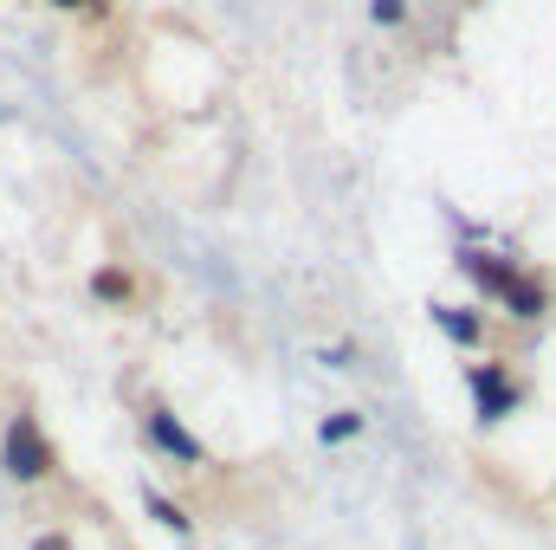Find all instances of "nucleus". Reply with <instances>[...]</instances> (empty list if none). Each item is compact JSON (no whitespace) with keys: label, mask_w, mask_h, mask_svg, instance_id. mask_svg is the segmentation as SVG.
Listing matches in <instances>:
<instances>
[{"label":"nucleus","mask_w":556,"mask_h":550,"mask_svg":"<svg viewBox=\"0 0 556 550\" xmlns=\"http://www.w3.org/2000/svg\"><path fill=\"white\" fill-rule=\"evenodd\" d=\"M0 473H7L13 486H46V479L59 473V447H52V434L39 427L33 409L7 414V427H0Z\"/></svg>","instance_id":"obj_1"},{"label":"nucleus","mask_w":556,"mask_h":550,"mask_svg":"<svg viewBox=\"0 0 556 550\" xmlns=\"http://www.w3.org/2000/svg\"><path fill=\"white\" fill-rule=\"evenodd\" d=\"M91 298H98L104 311H137V304H142L137 266H124V260H104V266L91 273Z\"/></svg>","instance_id":"obj_2"},{"label":"nucleus","mask_w":556,"mask_h":550,"mask_svg":"<svg viewBox=\"0 0 556 550\" xmlns=\"http://www.w3.org/2000/svg\"><path fill=\"white\" fill-rule=\"evenodd\" d=\"M472 396H479V421H505V414L518 409V383L498 363H479L472 370Z\"/></svg>","instance_id":"obj_3"},{"label":"nucleus","mask_w":556,"mask_h":550,"mask_svg":"<svg viewBox=\"0 0 556 550\" xmlns=\"http://www.w3.org/2000/svg\"><path fill=\"white\" fill-rule=\"evenodd\" d=\"M142 427H149V440H155L162 453H175L181 466H207L201 440H194V434H188V427H181V421H175L168 409H149V414H142Z\"/></svg>","instance_id":"obj_4"},{"label":"nucleus","mask_w":556,"mask_h":550,"mask_svg":"<svg viewBox=\"0 0 556 550\" xmlns=\"http://www.w3.org/2000/svg\"><path fill=\"white\" fill-rule=\"evenodd\" d=\"M498 298H505V311H511V317H525V324H538V317L551 311V291H544L531 273H518L505 291H498Z\"/></svg>","instance_id":"obj_5"},{"label":"nucleus","mask_w":556,"mask_h":550,"mask_svg":"<svg viewBox=\"0 0 556 550\" xmlns=\"http://www.w3.org/2000/svg\"><path fill=\"white\" fill-rule=\"evenodd\" d=\"M459 266L479 278L485 291H505V285L518 278V266H511V260H498V253H459Z\"/></svg>","instance_id":"obj_6"},{"label":"nucleus","mask_w":556,"mask_h":550,"mask_svg":"<svg viewBox=\"0 0 556 550\" xmlns=\"http://www.w3.org/2000/svg\"><path fill=\"white\" fill-rule=\"evenodd\" d=\"M433 324H440L446 337H459V343H479V337H485V324H479L472 311H453V304H433Z\"/></svg>","instance_id":"obj_7"},{"label":"nucleus","mask_w":556,"mask_h":550,"mask_svg":"<svg viewBox=\"0 0 556 550\" xmlns=\"http://www.w3.org/2000/svg\"><path fill=\"white\" fill-rule=\"evenodd\" d=\"M26 550H78V538H72V525H39L26 538Z\"/></svg>","instance_id":"obj_8"},{"label":"nucleus","mask_w":556,"mask_h":550,"mask_svg":"<svg viewBox=\"0 0 556 550\" xmlns=\"http://www.w3.org/2000/svg\"><path fill=\"white\" fill-rule=\"evenodd\" d=\"M142 505H149V512H155V518H162L168 532H188V512H181V505H168L162 492H142Z\"/></svg>","instance_id":"obj_9"},{"label":"nucleus","mask_w":556,"mask_h":550,"mask_svg":"<svg viewBox=\"0 0 556 550\" xmlns=\"http://www.w3.org/2000/svg\"><path fill=\"white\" fill-rule=\"evenodd\" d=\"M350 434H363V414H330V421H324V440H330V447H337V440H350Z\"/></svg>","instance_id":"obj_10"},{"label":"nucleus","mask_w":556,"mask_h":550,"mask_svg":"<svg viewBox=\"0 0 556 550\" xmlns=\"http://www.w3.org/2000/svg\"><path fill=\"white\" fill-rule=\"evenodd\" d=\"M369 13H376V26H402L408 20V0H376Z\"/></svg>","instance_id":"obj_11"},{"label":"nucleus","mask_w":556,"mask_h":550,"mask_svg":"<svg viewBox=\"0 0 556 550\" xmlns=\"http://www.w3.org/2000/svg\"><path fill=\"white\" fill-rule=\"evenodd\" d=\"M46 7H59V13H104L111 0H46Z\"/></svg>","instance_id":"obj_12"}]
</instances>
